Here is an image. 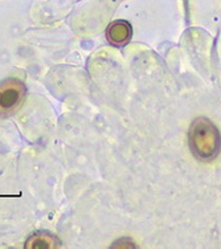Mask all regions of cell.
Here are the masks:
<instances>
[{
	"label": "cell",
	"instance_id": "3",
	"mask_svg": "<svg viewBox=\"0 0 221 249\" xmlns=\"http://www.w3.org/2000/svg\"><path fill=\"white\" fill-rule=\"evenodd\" d=\"M133 36L131 24L126 20H117L113 21L106 29V38L107 41L116 47H123L129 43Z\"/></svg>",
	"mask_w": 221,
	"mask_h": 249
},
{
	"label": "cell",
	"instance_id": "1",
	"mask_svg": "<svg viewBox=\"0 0 221 249\" xmlns=\"http://www.w3.org/2000/svg\"><path fill=\"white\" fill-rule=\"evenodd\" d=\"M189 149L199 160H212L220 154L221 135L215 124L200 117L191 124L188 131Z\"/></svg>",
	"mask_w": 221,
	"mask_h": 249
},
{
	"label": "cell",
	"instance_id": "2",
	"mask_svg": "<svg viewBox=\"0 0 221 249\" xmlns=\"http://www.w3.org/2000/svg\"><path fill=\"white\" fill-rule=\"evenodd\" d=\"M27 97L25 84L19 78H7L0 84V117H10L23 106Z\"/></svg>",
	"mask_w": 221,
	"mask_h": 249
},
{
	"label": "cell",
	"instance_id": "4",
	"mask_svg": "<svg viewBox=\"0 0 221 249\" xmlns=\"http://www.w3.org/2000/svg\"><path fill=\"white\" fill-rule=\"evenodd\" d=\"M49 239H53V236L47 233V232H39L28 240L25 247L27 248H54V247L60 245L57 243H51V241L47 243V240Z\"/></svg>",
	"mask_w": 221,
	"mask_h": 249
}]
</instances>
